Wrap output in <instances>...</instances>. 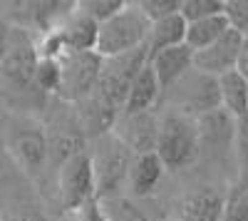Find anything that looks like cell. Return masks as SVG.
Masks as SVG:
<instances>
[{"label": "cell", "instance_id": "7402d4cb", "mask_svg": "<svg viewBox=\"0 0 248 221\" xmlns=\"http://www.w3.org/2000/svg\"><path fill=\"white\" fill-rule=\"evenodd\" d=\"M32 85H37L40 90H45V92H57V87H60L57 57H55V60H50V57H40V60H37Z\"/></svg>", "mask_w": 248, "mask_h": 221}, {"label": "cell", "instance_id": "ffe728a7", "mask_svg": "<svg viewBox=\"0 0 248 221\" xmlns=\"http://www.w3.org/2000/svg\"><path fill=\"white\" fill-rule=\"evenodd\" d=\"M124 5H127V0H79L77 3V8L87 17H92L97 25L107 23V20L114 17Z\"/></svg>", "mask_w": 248, "mask_h": 221}, {"label": "cell", "instance_id": "3957f363", "mask_svg": "<svg viewBox=\"0 0 248 221\" xmlns=\"http://www.w3.org/2000/svg\"><path fill=\"white\" fill-rule=\"evenodd\" d=\"M87 154L94 174V199L117 191L122 182H127V169L134 154L112 132L94 137V149Z\"/></svg>", "mask_w": 248, "mask_h": 221}, {"label": "cell", "instance_id": "5b68a950", "mask_svg": "<svg viewBox=\"0 0 248 221\" xmlns=\"http://www.w3.org/2000/svg\"><path fill=\"white\" fill-rule=\"evenodd\" d=\"M57 196L67 214L94 199V174L85 149L57 167Z\"/></svg>", "mask_w": 248, "mask_h": 221}, {"label": "cell", "instance_id": "30bf717a", "mask_svg": "<svg viewBox=\"0 0 248 221\" xmlns=\"http://www.w3.org/2000/svg\"><path fill=\"white\" fill-rule=\"evenodd\" d=\"M97 30L99 25L92 17H87L75 3V8L70 10V15L62 20L55 28L62 52H94V43H97Z\"/></svg>", "mask_w": 248, "mask_h": 221}, {"label": "cell", "instance_id": "8992f818", "mask_svg": "<svg viewBox=\"0 0 248 221\" xmlns=\"http://www.w3.org/2000/svg\"><path fill=\"white\" fill-rule=\"evenodd\" d=\"M37 60L40 57L30 35L20 28H8V45L0 63V77H5L17 87H30L35 79Z\"/></svg>", "mask_w": 248, "mask_h": 221}, {"label": "cell", "instance_id": "277c9868", "mask_svg": "<svg viewBox=\"0 0 248 221\" xmlns=\"http://www.w3.org/2000/svg\"><path fill=\"white\" fill-rule=\"evenodd\" d=\"M57 67H60L57 95L77 105L79 99H85L97 87L102 57H97L94 52H60Z\"/></svg>", "mask_w": 248, "mask_h": 221}, {"label": "cell", "instance_id": "5bb4252c", "mask_svg": "<svg viewBox=\"0 0 248 221\" xmlns=\"http://www.w3.org/2000/svg\"><path fill=\"white\" fill-rule=\"evenodd\" d=\"M184 37H186V20L176 13V15L156 20V23H149V32H147V40H144V50H147V55L152 57V55L167 50V47L184 45Z\"/></svg>", "mask_w": 248, "mask_h": 221}, {"label": "cell", "instance_id": "ac0fdd59", "mask_svg": "<svg viewBox=\"0 0 248 221\" xmlns=\"http://www.w3.org/2000/svg\"><path fill=\"white\" fill-rule=\"evenodd\" d=\"M229 30V20L226 15H211V17H201V20H194V23H186V37H184V45H189L194 52L209 47L211 43Z\"/></svg>", "mask_w": 248, "mask_h": 221}, {"label": "cell", "instance_id": "52a82bcc", "mask_svg": "<svg viewBox=\"0 0 248 221\" xmlns=\"http://www.w3.org/2000/svg\"><path fill=\"white\" fill-rule=\"evenodd\" d=\"M243 40L246 37L241 32L229 28L216 43H211L209 47L194 52V70L201 72V75H209V77H221L226 72L236 70Z\"/></svg>", "mask_w": 248, "mask_h": 221}, {"label": "cell", "instance_id": "9c48e42d", "mask_svg": "<svg viewBox=\"0 0 248 221\" xmlns=\"http://www.w3.org/2000/svg\"><path fill=\"white\" fill-rule=\"evenodd\" d=\"M176 85L184 87L181 92V105H184V112L186 117H203L209 112H216L221 110V97H218V82L216 77H209V75H201L196 70L186 72Z\"/></svg>", "mask_w": 248, "mask_h": 221}, {"label": "cell", "instance_id": "7c38bea8", "mask_svg": "<svg viewBox=\"0 0 248 221\" xmlns=\"http://www.w3.org/2000/svg\"><path fill=\"white\" fill-rule=\"evenodd\" d=\"M161 97V87L156 82V77L149 67V63L144 65L134 79L129 82V90H127V97H124V107H122V114H137V112H149L156 99Z\"/></svg>", "mask_w": 248, "mask_h": 221}, {"label": "cell", "instance_id": "603a6c76", "mask_svg": "<svg viewBox=\"0 0 248 221\" xmlns=\"http://www.w3.org/2000/svg\"><path fill=\"white\" fill-rule=\"evenodd\" d=\"M233 142H236V157H238V169H241L238 182H248V117L236 119Z\"/></svg>", "mask_w": 248, "mask_h": 221}, {"label": "cell", "instance_id": "d4e9b609", "mask_svg": "<svg viewBox=\"0 0 248 221\" xmlns=\"http://www.w3.org/2000/svg\"><path fill=\"white\" fill-rule=\"evenodd\" d=\"M223 15L229 20V28L248 37V0H226Z\"/></svg>", "mask_w": 248, "mask_h": 221}, {"label": "cell", "instance_id": "9a60e30c", "mask_svg": "<svg viewBox=\"0 0 248 221\" xmlns=\"http://www.w3.org/2000/svg\"><path fill=\"white\" fill-rule=\"evenodd\" d=\"M216 82H218L221 110L233 119L248 117V82H246V77L241 72L231 70V72L216 77Z\"/></svg>", "mask_w": 248, "mask_h": 221}, {"label": "cell", "instance_id": "e0dca14e", "mask_svg": "<svg viewBox=\"0 0 248 221\" xmlns=\"http://www.w3.org/2000/svg\"><path fill=\"white\" fill-rule=\"evenodd\" d=\"M13 152L17 162L25 167V172H40L47 162V139L43 129H25L13 139Z\"/></svg>", "mask_w": 248, "mask_h": 221}, {"label": "cell", "instance_id": "8fae6325", "mask_svg": "<svg viewBox=\"0 0 248 221\" xmlns=\"http://www.w3.org/2000/svg\"><path fill=\"white\" fill-rule=\"evenodd\" d=\"M149 67L156 77V82L164 90L174 87L179 79L194 70V50L189 45H174L149 57Z\"/></svg>", "mask_w": 248, "mask_h": 221}, {"label": "cell", "instance_id": "2e32d148", "mask_svg": "<svg viewBox=\"0 0 248 221\" xmlns=\"http://www.w3.org/2000/svg\"><path fill=\"white\" fill-rule=\"evenodd\" d=\"M223 219V196L214 189H199L184 196L181 221H221Z\"/></svg>", "mask_w": 248, "mask_h": 221}, {"label": "cell", "instance_id": "83f0119b", "mask_svg": "<svg viewBox=\"0 0 248 221\" xmlns=\"http://www.w3.org/2000/svg\"><path fill=\"white\" fill-rule=\"evenodd\" d=\"M5 45H8V28L0 25V63H3V55H5Z\"/></svg>", "mask_w": 248, "mask_h": 221}, {"label": "cell", "instance_id": "ba28073f", "mask_svg": "<svg viewBox=\"0 0 248 221\" xmlns=\"http://www.w3.org/2000/svg\"><path fill=\"white\" fill-rule=\"evenodd\" d=\"M112 134L127 147L132 154H147L156 147V134H159V117L149 112H137V114H119L112 127Z\"/></svg>", "mask_w": 248, "mask_h": 221}, {"label": "cell", "instance_id": "4316f807", "mask_svg": "<svg viewBox=\"0 0 248 221\" xmlns=\"http://www.w3.org/2000/svg\"><path fill=\"white\" fill-rule=\"evenodd\" d=\"M236 72H241L248 82V37L243 40V47H241V55H238V65H236Z\"/></svg>", "mask_w": 248, "mask_h": 221}, {"label": "cell", "instance_id": "44dd1931", "mask_svg": "<svg viewBox=\"0 0 248 221\" xmlns=\"http://www.w3.org/2000/svg\"><path fill=\"white\" fill-rule=\"evenodd\" d=\"M223 5H226V0H181L179 15L186 23H194V20H201V17L221 15Z\"/></svg>", "mask_w": 248, "mask_h": 221}, {"label": "cell", "instance_id": "cb8c5ba5", "mask_svg": "<svg viewBox=\"0 0 248 221\" xmlns=\"http://www.w3.org/2000/svg\"><path fill=\"white\" fill-rule=\"evenodd\" d=\"M137 8L141 10V15L149 20V23H156L161 17L176 15L181 10V0H139Z\"/></svg>", "mask_w": 248, "mask_h": 221}, {"label": "cell", "instance_id": "7a4b0ae2", "mask_svg": "<svg viewBox=\"0 0 248 221\" xmlns=\"http://www.w3.org/2000/svg\"><path fill=\"white\" fill-rule=\"evenodd\" d=\"M147 32H149V20L141 15L137 3H127L114 17L99 25L94 55L102 60H109V57H119L132 50H139L144 47Z\"/></svg>", "mask_w": 248, "mask_h": 221}, {"label": "cell", "instance_id": "484cf974", "mask_svg": "<svg viewBox=\"0 0 248 221\" xmlns=\"http://www.w3.org/2000/svg\"><path fill=\"white\" fill-rule=\"evenodd\" d=\"M67 216H70V221H107L105 214H102L99 199H90L87 204H82L79 209L70 211Z\"/></svg>", "mask_w": 248, "mask_h": 221}, {"label": "cell", "instance_id": "6da1fadb", "mask_svg": "<svg viewBox=\"0 0 248 221\" xmlns=\"http://www.w3.org/2000/svg\"><path fill=\"white\" fill-rule=\"evenodd\" d=\"M199 129L196 119L186 117L181 112H169L159 119V134H156V157L164 172H179L186 169L199 157Z\"/></svg>", "mask_w": 248, "mask_h": 221}, {"label": "cell", "instance_id": "d6986e66", "mask_svg": "<svg viewBox=\"0 0 248 221\" xmlns=\"http://www.w3.org/2000/svg\"><path fill=\"white\" fill-rule=\"evenodd\" d=\"M223 221H248V182H238L223 199Z\"/></svg>", "mask_w": 248, "mask_h": 221}, {"label": "cell", "instance_id": "4fadbf2b", "mask_svg": "<svg viewBox=\"0 0 248 221\" xmlns=\"http://www.w3.org/2000/svg\"><path fill=\"white\" fill-rule=\"evenodd\" d=\"M164 176V167L159 162L156 152H147V154H134L129 169H127V182L129 189L137 196H147Z\"/></svg>", "mask_w": 248, "mask_h": 221}]
</instances>
